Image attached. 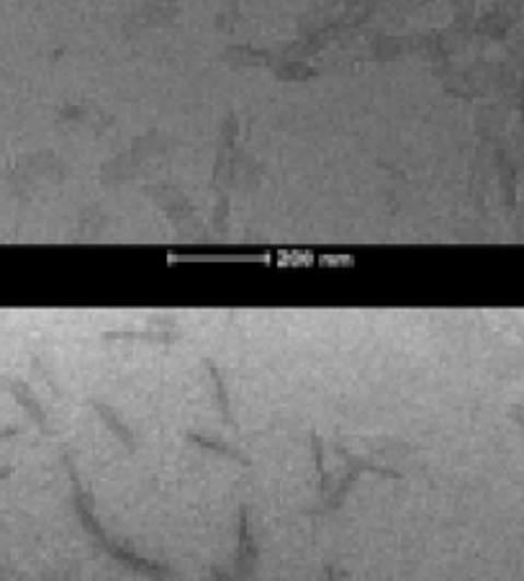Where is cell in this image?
<instances>
[{"mask_svg":"<svg viewBox=\"0 0 524 581\" xmlns=\"http://www.w3.org/2000/svg\"><path fill=\"white\" fill-rule=\"evenodd\" d=\"M75 504H78V510H80V514H83V518H85V525H88V531H91V533L95 535V538H101V543H103V548H106L110 556H114V558H119V561H121V563H127V566H131V569L142 571V573H147V577H152V579H158V581H170V579H173V577H175V573H173V569H170V566H162V563H152V561H144V558H139L137 554H131V550H127V548H121V546H116V543H114V541H108V538H106V535H103V531H101V527H98V525H95V520H93V512H91V507H88V504H85V499H83V495H80V489H75Z\"/></svg>","mask_w":524,"mask_h":581,"instance_id":"6da1fadb","label":"cell"},{"mask_svg":"<svg viewBox=\"0 0 524 581\" xmlns=\"http://www.w3.org/2000/svg\"><path fill=\"white\" fill-rule=\"evenodd\" d=\"M324 581H337V573H335V569H331V566L324 569Z\"/></svg>","mask_w":524,"mask_h":581,"instance_id":"7a4b0ae2","label":"cell"}]
</instances>
